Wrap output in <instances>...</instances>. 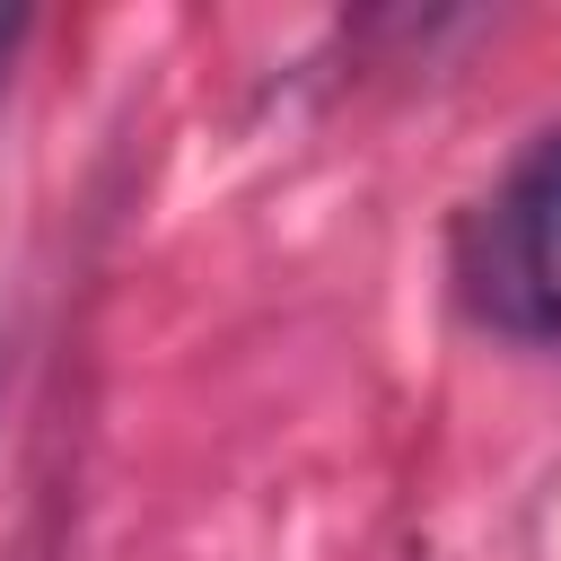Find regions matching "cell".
<instances>
[{"instance_id": "cell-2", "label": "cell", "mask_w": 561, "mask_h": 561, "mask_svg": "<svg viewBox=\"0 0 561 561\" xmlns=\"http://www.w3.org/2000/svg\"><path fill=\"white\" fill-rule=\"evenodd\" d=\"M18 44H26V9H0V79H9V61H18Z\"/></svg>"}, {"instance_id": "cell-1", "label": "cell", "mask_w": 561, "mask_h": 561, "mask_svg": "<svg viewBox=\"0 0 561 561\" xmlns=\"http://www.w3.org/2000/svg\"><path fill=\"white\" fill-rule=\"evenodd\" d=\"M465 280L491 324H508L526 342H561V123L535 131L500 167V184L473 219Z\"/></svg>"}]
</instances>
